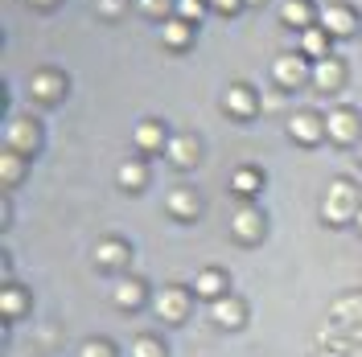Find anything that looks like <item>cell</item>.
I'll use <instances>...</instances> for the list:
<instances>
[{"label": "cell", "instance_id": "52a82bcc", "mask_svg": "<svg viewBox=\"0 0 362 357\" xmlns=\"http://www.w3.org/2000/svg\"><path fill=\"white\" fill-rule=\"evenodd\" d=\"M341 78H346V70H341V62L329 54V58H321V62H313V87L317 90H338Z\"/></svg>", "mask_w": 362, "mask_h": 357}, {"label": "cell", "instance_id": "d4e9b609", "mask_svg": "<svg viewBox=\"0 0 362 357\" xmlns=\"http://www.w3.org/2000/svg\"><path fill=\"white\" fill-rule=\"evenodd\" d=\"M202 13H206V0H177V17L181 21L198 25L202 21Z\"/></svg>", "mask_w": 362, "mask_h": 357}, {"label": "cell", "instance_id": "ffe728a7", "mask_svg": "<svg viewBox=\"0 0 362 357\" xmlns=\"http://www.w3.org/2000/svg\"><path fill=\"white\" fill-rule=\"evenodd\" d=\"M148 181V169L140 164V160H128V164H119V185L124 189H140Z\"/></svg>", "mask_w": 362, "mask_h": 357}, {"label": "cell", "instance_id": "4fadbf2b", "mask_svg": "<svg viewBox=\"0 0 362 357\" xmlns=\"http://www.w3.org/2000/svg\"><path fill=\"white\" fill-rule=\"evenodd\" d=\"M210 316H214L223 329H239V325H243V304H239V300H230V296H223V300H214Z\"/></svg>", "mask_w": 362, "mask_h": 357}, {"label": "cell", "instance_id": "5b68a950", "mask_svg": "<svg viewBox=\"0 0 362 357\" xmlns=\"http://www.w3.org/2000/svg\"><path fill=\"white\" fill-rule=\"evenodd\" d=\"M288 135L300 140V144H317V140L325 135V119L313 115V111H296L293 119H288Z\"/></svg>", "mask_w": 362, "mask_h": 357}, {"label": "cell", "instance_id": "4dcf8cb0", "mask_svg": "<svg viewBox=\"0 0 362 357\" xmlns=\"http://www.w3.org/2000/svg\"><path fill=\"white\" fill-rule=\"evenodd\" d=\"M354 222H358V230H362V210H358V218H354Z\"/></svg>", "mask_w": 362, "mask_h": 357}, {"label": "cell", "instance_id": "8fae6325", "mask_svg": "<svg viewBox=\"0 0 362 357\" xmlns=\"http://www.w3.org/2000/svg\"><path fill=\"white\" fill-rule=\"evenodd\" d=\"M136 144H140L144 152H157V148H165V144H169L165 123H157V119H144V123L136 128Z\"/></svg>", "mask_w": 362, "mask_h": 357}, {"label": "cell", "instance_id": "44dd1931", "mask_svg": "<svg viewBox=\"0 0 362 357\" xmlns=\"http://www.w3.org/2000/svg\"><path fill=\"white\" fill-rule=\"evenodd\" d=\"M230 185H235V193H243V198H251V193H259V189H264V177H259L255 169H239Z\"/></svg>", "mask_w": 362, "mask_h": 357}, {"label": "cell", "instance_id": "484cf974", "mask_svg": "<svg viewBox=\"0 0 362 357\" xmlns=\"http://www.w3.org/2000/svg\"><path fill=\"white\" fill-rule=\"evenodd\" d=\"M25 304V296L17 288H4V296H0V308H4V316H17Z\"/></svg>", "mask_w": 362, "mask_h": 357}, {"label": "cell", "instance_id": "277c9868", "mask_svg": "<svg viewBox=\"0 0 362 357\" xmlns=\"http://www.w3.org/2000/svg\"><path fill=\"white\" fill-rule=\"evenodd\" d=\"M325 135L329 140H338V144H350V140H358V115L338 107V111L325 115Z\"/></svg>", "mask_w": 362, "mask_h": 357}, {"label": "cell", "instance_id": "d6986e66", "mask_svg": "<svg viewBox=\"0 0 362 357\" xmlns=\"http://www.w3.org/2000/svg\"><path fill=\"white\" fill-rule=\"evenodd\" d=\"M95 259H99V267H119V263L128 259V246L124 243H99Z\"/></svg>", "mask_w": 362, "mask_h": 357}, {"label": "cell", "instance_id": "9c48e42d", "mask_svg": "<svg viewBox=\"0 0 362 357\" xmlns=\"http://www.w3.org/2000/svg\"><path fill=\"white\" fill-rule=\"evenodd\" d=\"M165 157L173 160V164H181V169L194 164V160H198V140H194V135H173V140L165 144Z\"/></svg>", "mask_w": 362, "mask_h": 357}, {"label": "cell", "instance_id": "ba28073f", "mask_svg": "<svg viewBox=\"0 0 362 357\" xmlns=\"http://www.w3.org/2000/svg\"><path fill=\"white\" fill-rule=\"evenodd\" d=\"M230 230H235L239 238H259V234H264V214H259V210H251V205H243V210H235Z\"/></svg>", "mask_w": 362, "mask_h": 357}, {"label": "cell", "instance_id": "5bb4252c", "mask_svg": "<svg viewBox=\"0 0 362 357\" xmlns=\"http://www.w3.org/2000/svg\"><path fill=\"white\" fill-rule=\"evenodd\" d=\"M33 99H45V103H49V99H58V95H62V90H66V78H62V74H33Z\"/></svg>", "mask_w": 362, "mask_h": 357}, {"label": "cell", "instance_id": "2e32d148", "mask_svg": "<svg viewBox=\"0 0 362 357\" xmlns=\"http://www.w3.org/2000/svg\"><path fill=\"white\" fill-rule=\"evenodd\" d=\"M280 17H284L288 25H300V29H313V8H309V0H284Z\"/></svg>", "mask_w": 362, "mask_h": 357}, {"label": "cell", "instance_id": "7a4b0ae2", "mask_svg": "<svg viewBox=\"0 0 362 357\" xmlns=\"http://www.w3.org/2000/svg\"><path fill=\"white\" fill-rule=\"evenodd\" d=\"M272 74H276V83H280V87H300L305 78H313L309 62H305V58H296V54H280V58H276V66H272Z\"/></svg>", "mask_w": 362, "mask_h": 357}, {"label": "cell", "instance_id": "7c38bea8", "mask_svg": "<svg viewBox=\"0 0 362 357\" xmlns=\"http://www.w3.org/2000/svg\"><path fill=\"white\" fill-rule=\"evenodd\" d=\"M300 49H305V58H313V62H321V58H329V33H325L321 25H313V29H305V37H300Z\"/></svg>", "mask_w": 362, "mask_h": 357}, {"label": "cell", "instance_id": "6da1fadb", "mask_svg": "<svg viewBox=\"0 0 362 357\" xmlns=\"http://www.w3.org/2000/svg\"><path fill=\"white\" fill-rule=\"evenodd\" d=\"M321 214H325V222H350V218H358V210H354V185L350 181H334L325 201H321Z\"/></svg>", "mask_w": 362, "mask_h": 357}, {"label": "cell", "instance_id": "30bf717a", "mask_svg": "<svg viewBox=\"0 0 362 357\" xmlns=\"http://www.w3.org/2000/svg\"><path fill=\"white\" fill-rule=\"evenodd\" d=\"M185 304H189V300H185V291L165 288L157 296V316H160V320H181V316H185Z\"/></svg>", "mask_w": 362, "mask_h": 357}, {"label": "cell", "instance_id": "d6a6232c", "mask_svg": "<svg viewBox=\"0 0 362 357\" xmlns=\"http://www.w3.org/2000/svg\"><path fill=\"white\" fill-rule=\"evenodd\" d=\"M247 4H259V0H247Z\"/></svg>", "mask_w": 362, "mask_h": 357}, {"label": "cell", "instance_id": "f546056e", "mask_svg": "<svg viewBox=\"0 0 362 357\" xmlns=\"http://www.w3.org/2000/svg\"><path fill=\"white\" fill-rule=\"evenodd\" d=\"M206 4H210V8H218V13H235L243 0H206Z\"/></svg>", "mask_w": 362, "mask_h": 357}, {"label": "cell", "instance_id": "9a60e30c", "mask_svg": "<svg viewBox=\"0 0 362 357\" xmlns=\"http://www.w3.org/2000/svg\"><path fill=\"white\" fill-rule=\"evenodd\" d=\"M223 107L230 115H251L255 111V95H251V87H230L223 99Z\"/></svg>", "mask_w": 362, "mask_h": 357}, {"label": "cell", "instance_id": "3957f363", "mask_svg": "<svg viewBox=\"0 0 362 357\" xmlns=\"http://www.w3.org/2000/svg\"><path fill=\"white\" fill-rule=\"evenodd\" d=\"M358 25L362 21L350 13V8H341V4H325V8H321V29H325L329 37H350Z\"/></svg>", "mask_w": 362, "mask_h": 357}, {"label": "cell", "instance_id": "83f0119b", "mask_svg": "<svg viewBox=\"0 0 362 357\" xmlns=\"http://www.w3.org/2000/svg\"><path fill=\"white\" fill-rule=\"evenodd\" d=\"M78 357H112V345H107V341H87Z\"/></svg>", "mask_w": 362, "mask_h": 357}, {"label": "cell", "instance_id": "8992f818", "mask_svg": "<svg viewBox=\"0 0 362 357\" xmlns=\"http://www.w3.org/2000/svg\"><path fill=\"white\" fill-rule=\"evenodd\" d=\"M4 140H8V152H33L37 148V128L29 119H13Z\"/></svg>", "mask_w": 362, "mask_h": 357}, {"label": "cell", "instance_id": "7402d4cb", "mask_svg": "<svg viewBox=\"0 0 362 357\" xmlns=\"http://www.w3.org/2000/svg\"><path fill=\"white\" fill-rule=\"evenodd\" d=\"M144 300V284H136V279H124L119 288H115V304L119 308H136Z\"/></svg>", "mask_w": 362, "mask_h": 357}, {"label": "cell", "instance_id": "ac0fdd59", "mask_svg": "<svg viewBox=\"0 0 362 357\" xmlns=\"http://www.w3.org/2000/svg\"><path fill=\"white\" fill-rule=\"evenodd\" d=\"M194 288H198V296H206V300H223L226 279H223V271H202Z\"/></svg>", "mask_w": 362, "mask_h": 357}, {"label": "cell", "instance_id": "1f68e13d", "mask_svg": "<svg viewBox=\"0 0 362 357\" xmlns=\"http://www.w3.org/2000/svg\"><path fill=\"white\" fill-rule=\"evenodd\" d=\"M33 4H54V0H33Z\"/></svg>", "mask_w": 362, "mask_h": 357}, {"label": "cell", "instance_id": "4316f807", "mask_svg": "<svg viewBox=\"0 0 362 357\" xmlns=\"http://www.w3.org/2000/svg\"><path fill=\"white\" fill-rule=\"evenodd\" d=\"M132 357H165V349H160L153 337H140V341L132 345Z\"/></svg>", "mask_w": 362, "mask_h": 357}, {"label": "cell", "instance_id": "603a6c76", "mask_svg": "<svg viewBox=\"0 0 362 357\" xmlns=\"http://www.w3.org/2000/svg\"><path fill=\"white\" fill-rule=\"evenodd\" d=\"M189 33H194V25H189V21H181V17H173V21L165 25V45L181 49V45L189 42Z\"/></svg>", "mask_w": 362, "mask_h": 357}, {"label": "cell", "instance_id": "cb8c5ba5", "mask_svg": "<svg viewBox=\"0 0 362 357\" xmlns=\"http://www.w3.org/2000/svg\"><path fill=\"white\" fill-rule=\"evenodd\" d=\"M0 177H4V185H17V177H21V152H4L0 157Z\"/></svg>", "mask_w": 362, "mask_h": 357}, {"label": "cell", "instance_id": "f1b7e54d", "mask_svg": "<svg viewBox=\"0 0 362 357\" xmlns=\"http://www.w3.org/2000/svg\"><path fill=\"white\" fill-rule=\"evenodd\" d=\"M169 4H173V0H140V8H144V13H153V17H165V13H169Z\"/></svg>", "mask_w": 362, "mask_h": 357}, {"label": "cell", "instance_id": "e0dca14e", "mask_svg": "<svg viewBox=\"0 0 362 357\" xmlns=\"http://www.w3.org/2000/svg\"><path fill=\"white\" fill-rule=\"evenodd\" d=\"M198 205H202V201H198L194 189H173V193H169V210H173L177 218H194V214H198Z\"/></svg>", "mask_w": 362, "mask_h": 357}]
</instances>
